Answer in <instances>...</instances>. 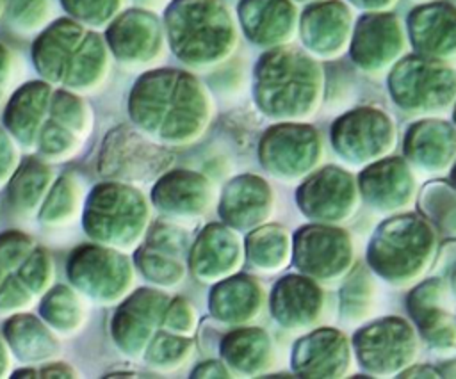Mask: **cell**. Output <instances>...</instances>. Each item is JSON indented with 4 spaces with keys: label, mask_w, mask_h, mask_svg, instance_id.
Listing matches in <instances>:
<instances>
[{
    "label": "cell",
    "mask_w": 456,
    "mask_h": 379,
    "mask_svg": "<svg viewBox=\"0 0 456 379\" xmlns=\"http://www.w3.org/2000/svg\"><path fill=\"white\" fill-rule=\"evenodd\" d=\"M130 112L146 133L162 142L183 144L201 133L208 119V100L191 75L166 69L137 82Z\"/></svg>",
    "instance_id": "6da1fadb"
},
{
    "label": "cell",
    "mask_w": 456,
    "mask_h": 379,
    "mask_svg": "<svg viewBox=\"0 0 456 379\" xmlns=\"http://www.w3.org/2000/svg\"><path fill=\"white\" fill-rule=\"evenodd\" d=\"M283 281L289 286V290L296 301H292V297H289L287 294H283L281 290L276 288L274 290L276 317L287 324L310 322L315 317V311L319 308V299H321L319 290L305 279L287 278Z\"/></svg>",
    "instance_id": "4fadbf2b"
},
{
    "label": "cell",
    "mask_w": 456,
    "mask_h": 379,
    "mask_svg": "<svg viewBox=\"0 0 456 379\" xmlns=\"http://www.w3.org/2000/svg\"><path fill=\"white\" fill-rule=\"evenodd\" d=\"M267 194L265 183H262L258 178L253 176H244L239 178L237 181L230 183V187L224 192L223 198V212L224 217H233L230 219L233 224L240 222H251L253 215L249 212H255V208L264 206V199Z\"/></svg>",
    "instance_id": "5bb4252c"
},
{
    "label": "cell",
    "mask_w": 456,
    "mask_h": 379,
    "mask_svg": "<svg viewBox=\"0 0 456 379\" xmlns=\"http://www.w3.org/2000/svg\"><path fill=\"white\" fill-rule=\"evenodd\" d=\"M52 0H5L9 23L20 30H34L45 23Z\"/></svg>",
    "instance_id": "e0dca14e"
},
{
    "label": "cell",
    "mask_w": 456,
    "mask_h": 379,
    "mask_svg": "<svg viewBox=\"0 0 456 379\" xmlns=\"http://www.w3.org/2000/svg\"><path fill=\"white\" fill-rule=\"evenodd\" d=\"M200 246L196 247V253H212L210 256L200 269L198 272H207L208 274H224L228 272V267L237 263V240L232 238V235L224 230H208L203 233L200 238Z\"/></svg>",
    "instance_id": "9a60e30c"
},
{
    "label": "cell",
    "mask_w": 456,
    "mask_h": 379,
    "mask_svg": "<svg viewBox=\"0 0 456 379\" xmlns=\"http://www.w3.org/2000/svg\"><path fill=\"white\" fill-rule=\"evenodd\" d=\"M32 253V244L25 237L5 235L0 238V286H5L0 306H16L37 294L50 276V265L39 251L34 262L20 272L14 269Z\"/></svg>",
    "instance_id": "52a82bcc"
},
{
    "label": "cell",
    "mask_w": 456,
    "mask_h": 379,
    "mask_svg": "<svg viewBox=\"0 0 456 379\" xmlns=\"http://www.w3.org/2000/svg\"><path fill=\"white\" fill-rule=\"evenodd\" d=\"M0 356H2V354H0Z\"/></svg>",
    "instance_id": "603a6c76"
},
{
    "label": "cell",
    "mask_w": 456,
    "mask_h": 379,
    "mask_svg": "<svg viewBox=\"0 0 456 379\" xmlns=\"http://www.w3.org/2000/svg\"><path fill=\"white\" fill-rule=\"evenodd\" d=\"M144 222V201L126 185L103 183L89 199L87 228L91 235L110 244H130Z\"/></svg>",
    "instance_id": "5b68a950"
},
{
    "label": "cell",
    "mask_w": 456,
    "mask_h": 379,
    "mask_svg": "<svg viewBox=\"0 0 456 379\" xmlns=\"http://www.w3.org/2000/svg\"><path fill=\"white\" fill-rule=\"evenodd\" d=\"M5 125L25 146L52 158H64L86 133L87 112L75 96L32 82L11 98Z\"/></svg>",
    "instance_id": "7a4b0ae2"
},
{
    "label": "cell",
    "mask_w": 456,
    "mask_h": 379,
    "mask_svg": "<svg viewBox=\"0 0 456 379\" xmlns=\"http://www.w3.org/2000/svg\"><path fill=\"white\" fill-rule=\"evenodd\" d=\"M12 164H14V149L7 135L0 130V181L11 173Z\"/></svg>",
    "instance_id": "ffe728a7"
},
{
    "label": "cell",
    "mask_w": 456,
    "mask_h": 379,
    "mask_svg": "<svg viewBox=\"0 0 456 379\" xmlns=\"http://www.w3.org/2000/svg\"><path fill=\"white\" fill-rule=\"evenodd\" d=\"M9 80V53L4 46H0V98L4 94V87Z\"/></svg>",
    "instance_id": "44dd1931"
},
{
    "label": "cell",
    "mask_w": 456,
    "mask_h": 379,
    "mask_svg": "<svg viewBox=\"0 0 456 379\" xmlns=\"http://www.w3.org/2000/svg\"><path fill=\"white\" fill-rule=\"evenodd\" d=\"M166 28L176 55L189 64H210L233 46V21L217 0H173Z\"/></svg>",
    "instance_id": "277c9868"
},
{
    "label": "cell",
    "mask_w": 456,
    "mask_h": 379,
    "mask_svg": "<svg viewBox=\"0 0 456 379\" xmlns=\"http://www.w3.org/2000/svg\"><path fill=\"white\" fill-rule=\"evenodd\" d=\"M75 196H77V187L75 183L69 181V178H62L57 187L52 190V194L48 196L46 206L43 210V215L50 221L55 217H62V215H69L73 203H75Z\"/></svg>",
    "instance_id": "d6986e66"
},
{
    "label": "cell",
    "mask_w": 456,
    "mask_h": 379,
    "mask_svg": "<svg viewBox=\"0 0 456 379\" xmlns=\"http://www.w3.org/2000/svg\"><path fill=\"white\" fill-rule=\"evenodd\" d=\"M107 41L119 59L144 62L160 50L162 34L155 16L144 11H126L109 27Z\"/></svg>",
    "instance_id": "ba28073f"
},
{
    "label": "cell",
    "mask_w": 456,
    "mask_h": 379,
    "mask_svg": "<svg viewBox=\"0 0 456 379\" xmlns=\"http://www.w3.org/2000/svg\"><path fill=\"white\" fill-rule=\"evenodd\" d=\"M317 254L321 256L317 276L338 274L340 267L346 265L349 256V246L344 233L335 230H308L297 235V265L305 267Z\"/></svg>",
    "instance_id": "7c38bea8"
},
{
    "label": "cell",
    "mask_w": 456,
    "mask_h": 379,
    "mask_svg": "<svg viewBox=\"0 0 456 379\" xmlns=\"http://www.w3.org/2000/svg\"><path fill=\"white\" fill-rule=\"evenodd\" d=\"M292 14L294 11L287 0H242L239 5L244 30L260 44L285 37L290 32Z\"/></svg>",
    "instance_id": "30bf717a"
},
{
    "label": "cell",
    "mask_w": 456,
    "mask_h": 379,
    "mask_svg": "<svg viewBox=\"0 0 456 379\" xmlns=\"http://www.w3.org/2000/svg\"><path fill=\"white\" fill-rule=\"evenodd\" d=\"M123 0H62L64 9L89 25H103L119 11Z\"/></svg>",
    "instance_id": "ac0fdd59"
},
{
    "label": "cell",
    "mask_w": 456,
    "mask_h": 379,
    "mask_svg": "<svg viewBox=\"0 0 456 379\" xmlns=\"http://www.w3.org/2000/svg\"><path fill=\"white\" fill-rule=\"evenodd\" d=\"M71 276L89 294L110 297L125 288L128 267L123 258H118V254L100 249H87L86 253L78 254L75 265L71 267Z\"/></svg>",
    "instance_id": "9c48e42d"
},
{
    "label": "cell",
    "mask_w": 456,
    "mask_h": 379,
    "mask_svg": "<svg viewBox=\"0 0 456 379\" xmlns=\"http://www.w3.org/2000/svg\"><path fill=\"white\" fill-rule=\"evenodd\" d=\"M2 5H4V4H2V0H0V12H2Z\"/></svg>",
    "instance_id": "7402d4cb"
},
{
    "label": "cell",
    "mask_w": 456,
    "mask_h": 379,
    "mask_svg": "<svg viewBox=\"0 0 456 379\" xmlns=\"http://www.w3.org/2000/svg\"><path fill=\"white\" fill-rule=\"evenodd\" d=\"M50 181L48 169L37 160H27L11 183V199L21 206H34Z\"/></svg>",
    "instance_id": "2e32d148"
},
{
    "label": "cell",
    "mask_w": 456,
    "mask_h": 379,
    "mask_svg": "<svg viewBox=\"0 0 456 379\" xmlns=\"http://www.w3.org/2000/svg\"><path fill=\"white\" fill-rule=\"evenodd\" d=\"M34 62L52 82L86 89L103 75L105 46L98 34L75 21L57 20L34 44Z\"/></svg>",
    "instance_id": "3957f363"
},
{
    "label": "cell",
    "mask_w": 456,
    "mask_h": 379,
    "mask_svg": "<svg viewBox=\"0 0 456 379\" xmlns=\"http://www.w3.org/2000/svg\"><path fill=\"white\" fill-rule=\"evenodd\" d=\"M153 198L162 210L194 214L208 203V183L200 174L176 171L159 181Z\"/></svg>",
    "instance_id": "8fae6325"
},
{
    "label": "cell",
    "mask_w": 456,
    "mask_h": 379,
    "mask_svg": "<svg viewBox=\"0 0 456 379\" xmlns=\"http://www.w3.org/2000/svg\"><path fill=\"white\" fill-rule=\"evenodd\" d=\"M169 162L171 155L164 148L123 126L105 139L100 173L123 180H148L162 173Z\"/></svg>",
    "instance_id": "8992f818"
}]
</instances>
